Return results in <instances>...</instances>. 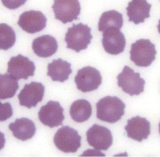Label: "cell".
<instances>
[{
  "label": "cell",
  "instance_id": "obj_1",
  "mask_svg": "<svg viewBox=\"0 0 160 157\" xmlns=\"http://www.w3.org/2000/svg\"><path fill=\"white\" fill-rule=\"evenodd\" d=\"M125 103L119 97L107 96L96 103V117L107 123H117L125 114Z\"/></svg>",
  "mask_w": 160,
  "mask_h": 157
},
{
  "label": "cell",
  "instance_id": "obj_2",
  "mask_svg": "<svg viewBox=\"0 0 160 157\" xmlns=\"http://www.w3.org/2000/svg\"><path fill=\"white\" fill-rule=\"evenodd\" d=\"M92 39L91 29L83 23L74 24L68 29L65 37L67 48L76 53L86 49L90 44Z\"/></svg>",
  "mask_w": 160,
  "mask_h": 157
},
{
  "label": "cell",
  "instance_id": "obj_3",
  "mask_svg": "<svg viewBox=\"0 0 160 157\" xmlns=\"http://www.w3.org/2000/svg\"><path fill=\"white\" fill-rule=\"evenodd\" d=\"M155 44L148 39L138 40L131 46L130 59L138 67H149L156 58Z\"/></svg>",
  "mask_w": 160,
  "mask_h": 157
},
{
  "label": "cell",
  "instance_id": "obj_4",
  "mask_svg": "<svg viewBox=\"0 0 160 157\" xmlns=\"http://www.w3.org/2000/svg\"><path fill=\"white\" fill-rule=\"evenodd\" d=\"M53 142L59 150L64 153H76L81 146V136L72 127L66 126L56 132Z\"/></svg>",
  "mask_w": 160,
  "mask_h": 157
},
{
  "label": "cell",
  "instance_id": "obj_5",
  "mask_svg": "<svg viewBox=\"0 0 160 157\" xmlns=\"http://www.w3.org/2000/svg\"><path fill=\"white\" fill-rule=\"evenodd\" d=\"M117 78L118 86L130 96L139 95L144 90V79L141 78L140 73H135L128 66L124 67Z\"/></svg>",
  "mask_w": 160,
  "mask_h": 157
},
{
  "label": "cell",
  "instance_id": "obj_6",
  "mask_svg": "<svg viewBox=\"0 0 160 157\" xmlns=\"http://www.w3.org/2000/svg\"><path fill=\"white\" fill-rule=\"evenodd\" d=\"M52 8L56 19L64 24L78 20L81 13L79 0H53Z\"/></svg>",
  "mask_w": 160,
  "mask_h": 157
},
{
  "label": "cell",
  "instance_id": "obj_7",
  "mask_svg": "<svg viewBox=\"0 0 160 157\" xmlns=\"http://www.w3.org/2000/svg\"><path fill=\"white\" fill-rule=\"evenodd\" d=\"M74 82L78 90L86 93L97 89L102 84V77L97 69L87 66L78 71Z\"/></svg>",
  "mask_w": 160,
  "mask_h": 157
},
{
  "label": "cell",
  "instance_id": "obj_8",
  "mask_svg": "<svg viewBox=\"0 0 160 157\" xmlns=\"http://www.w3.org/2000/svg\"><path fill=\"white\" fill-rule=\"evenodd\" d=\"M39 121L50 128H54L62 124L65 119L64 109L57 101H49L40 109Z\"/></svg>",
  "mask_w": 160,
  "mask_h": 157
},
{
  "label": "cell",
  "instance_id": "obj_9",
  "mask_svg": "<svg viewBox=\"0 0 160 157\" xmlns=\"http://www.w3.org/2000/svg\"><path fill=\"white\" fill-rule=\"evenodd\" d=\"M87 140L90 146L97 150H107L113 144V136L108 128L94 124L87 130Z\"/></svg>",
  "mask_w": 160,
  "mask_h": 157
},
{
  "label": "cell",
  "instance_id": "obj_10",
  "mask_svg": "<svg viewBox=\"0 0 160 157\" xmlns=\"http://www.w3.org/2000/svg\"><path fill=\"white\" fill-rule=\"evenodd\" d=\"M102 32V45L106 53L116 55L124 51L126 43V38L120 29L111 27Z\"/></svg>",
  "mask_w": 160,
  "mask_h": 157
},
{
  "label": "cell",
  "instance_id": "obj_11",
  "mask_svg": "<svg viewBox=\"0 0 160 157\" xmlns=\"http://www.w3.org/2000/svg\"><path fill=\"white\" fill-rule=\"evenodd\" d=\"M18 25L29 34H35L42 31L47 25V18L38 11H28L20 14Z\"/></svg>",
  "mask_w": 160,
  "mask_h": 157
},
{
  "label": "cell",
  "instance_id": "obj_12",
  "mask_svg": "<svg viewBox=\"0 0 160 157\" xmlns=\"http://www.w3.org/2000/svg\"><path fill=\"white\" fill-rule=\"evenodd\" d=\"M35 66L27 57L22 55L12 57L8 63V73L19 79H28L35 75Z\"/></svg>",
  "mask_w": 160,
  "mask_h": 157
},
{
  "label": "cell",
  "instance_id": "obj_13",
  "mask_svg": "<svg viewBox=\"0 0 160 157\" xmlns=\"http://www.w3.org/2000/svg\"><path fill=\"white\" fill-rule=\"evenodd\" d=\"M45 88L41 82H32L26 84L18 94L20 105L28 109L33 108L44 98Z\"/></svg>",
  "mask_w": 160,
  "mask_h": 157
},
{
  "label": "cell",
  "instance_id": "obj_14",
  "mask_svg": "<svg viewBox=\"0 0 160 157\" xmlns=\"http://www.w3.org/2000/svg\"><path fill=\"white\" fill-rule=\"evenodd\" d=\"M125 130L128 137L141 142L150 136V123L145 118L136 116L128 120Z\"/></svg>",
  "mask_w": 160,
  "mask_h": 157
},
{
  "label": "cell",
  "instance_id": "obj_15",
  "mask_svg": "<svg viewBox=\"0 0 160 157\" xmlns=\"http://www.w3.org/2000/svg\"><path fill=\"white\" fill-rule=\"evenodd\" d=\"M152 5L147 0H132L126 7L127 16L130 22L140 24L150 16V12Z\"/></svg>",
  "mask_w": 160,
  "mask_h": 157
},
{
  "label": "cell",
  "instance_id": "obj_16",
  "mask_svg": "<svg viewBox=\"0 0 160 157\" xmlns=\"http://www.w3.org/2000/svg\"><path fill=\"white\" fill-rule=\"evenodd\" d=\"M35 54L41 58H48L57 53L58 43L54 37L45 35L38 37L33 40L32 45Z\"/></svg>",
  "mask_w": 160,
  "mask_h": 157
},
{
  "label": "cell",
  "instance_id": "obj_17",
  "mask_svg": "<svg viewBox=\"0 0 160 157\" xmlns=\"http://www.w3.org/2000/svg\"><path fill=\"white\" fill-rule=\"evenodd\" d=\"M8 128L14 137L23 141L32 138L36 132L35 123L28 118L17 119L14 123L9 124Z\"/></svg>",
  "mask_w": 160,
  "mask_h": 157
},
{
  "label": "cell",
  "instance_id": "obj_18",
  "mask_svg": "<svg viewBox=\"0 0 160 157\" xmlns=\"http://www.w3.org/2000/svg\"><path fill=\"white\" fill-rule=\"evenodd\" d=\"M72 73L70 63L61 58L53 60L48 65L47 75L54 82H65Z\"/></svg>",
  "mask_w": 160,
  "mask_h": 157
},
{
  "label": "cell",
  "instance_id": "obj_19",
  "mask_svg": "<svg viewBox=\"0 0 160 157\" xmlns=\"http://www.w3.org/2000/svg\"><path fill=\"white\" fill-rule=\"evenodd\" d=\"M70 116L74 121L83 123L87 121L92 115V106L86 99L74 101L70 107Z\"/></svg>",
  "mask_w": 160,
  "mask_h": 157
},
{
  "label": "cell",
  "instance_id": "obj_20",
  "mask_svg": "<svg viewBox=\"0 0 160 157\" xmlns=\"http://www.w3.org/2000/svg\"><path fill=\"white\" fill-rule=\"evenodd\" d=\"M123 25L122 15L115 10L104 12L98 21V28L99 31H104L108 28L114 27L120 29Z\"/></svg>",
  "mask_w": 160,
  "mask_h": 157
},
{
  "label": "cell",
  "instance_id": "obj_21",
  "mask_svg": "<svg viewBox=\"0 0 160 157\" xmlns=\"http://www.w3.org/2000/svg\"><path fill=\"white\" fill-rule=\"evenodd\" d=\"M19 88L18 79L11 74H0V99L12 98Z\"/></svg>",
  "mask_w": 160,
  "mask_h": 157
},
{
  "label": "cell",
  "instance_id": "obj_22",
  "mask_svg": "<svg viewBox=\"0 0 160 157\" xmlns=\"http://www.w3.org/2000/svg\"><path fill=\"white\" fill-rule=\"evenodd\" d=\"M16 42L15 31L6 23H0V49L8 50Z\"/></svg>",
  "mask_w": 160,
  "mask_h": 157
},
{
  "label": "cell",
  "instance_id": "obj_23",
  "mask_svg": "<svg viewBox=\"0 0 160 157\" xmlns=\"http://www.w3.org/2000/svg\"><path fill=\"white\" fill-rule=\"evenodd\" d=\"M13 115V109L9 103H2L0 101V122L8 120Z\"/></svg>",
  "mask_w": 160,
  "mask_h": 157
},
{
  "label": "cell",
  "instance_id": "obj_24",
  "mask_svg": "<svg viewBox=\"0 0 160 157\" xmlns=\"http://www.w3.org/2000/svg\"><path fill=\"white\" fill-rule=\"evenodd\" d=\"M27 0H2V3L5 7L10 10H15L23 5Z\"/></svg>",
  "mask_w": 160,
  "mask_h": 157
},
{
  "label": "cell",
  "instance_id": "obj_25",
  "mask_svg": "<svg viewBox=\"0 0 160 157\" xmlns=\"http://www.w3.org/2000/svg\"><path fill=\"white\" fill-rule=\"evenodd\" d=\"M5 144V135L2 132H0V150L4 148Z\"/></svg>",
  "mask_w": 160,
  "mask_h": 157
},
{
  "label": "cell",
  "instance_id": "obj_26",
  "mask_svg": "<svg viewBox=\"0 0 160 157\" xmlns=\"http://www.w3.org/2000/svg\"><path fill=\"white\" fill-rule=\"evenodd\" d=\"M157 29H158V31H159V33L160 34V20L159 21V24H158L157 25Z\"/></svg>",
  "mask_w": 160,
  "mask_h": 157
},
{
  "label": "cell",
  "instance_id": "obj_27",
  "mask_svg": "<svg viewBox=\"0 0 160 157\" xmlns=\"http://www.w3.org/2000/svg\"><path fill=\"white\" fill-rule=\"evenodd\" d=\"M159 134H160V123H159Z\"/></svg>",
  "mask_w": 160,
  "mask_h": 157
}]
</instances>
